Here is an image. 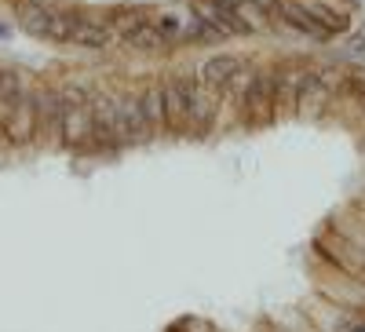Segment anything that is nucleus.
I'll return each mask as SVG.
<instances>
[{
	"instance_id": "nucleus-1",
	"label": "nucleus",
	"mask_w": 365,
	"mask_h": 332,
	"mask_svg": "<svg viewBox=\"0 0 365 332\" xmlns=\"http://www.w3.org/2000/svg\"><path fill=\"white\" fill-rule=\"evenodd\" d=\"M91 81L84 77H63L58 92H63V150L70 154H88L91 139Z\"/></svg>"
},
{
	"instance_id": "nucleus-2",
	"label": "nucleus",
	"mask_w": 365,
	"mask_h": 332,
	"mask_svg": "<svg viewBox=\"0 0 365 332\" xmlns=\"http://www.w3.org/2000/svg\"><path fill=\"white\" fill-rule=\"evenodd\" d=\"M161 88H165L168 139H190V99L197 88V63H175L161 70Z\"/></svg>"
},
{
	"instance_id": "nucleus-3",
	"label": "nucleus",
	"mask_w": 365,
	"mask_h": 332,
	"mask_svg": "<svg viewBox=\"0 0 365 332\" xmlns=\"http://www.w3.org/2000/svg\"><path fill=\"white\" fill-rule=\"evenodd\" d=\"M347 66L340 63H325V58H318L311 77L303 81V92H299V106H296V120H325L329 117V106L332 99H336L340 92V84L347 81Z\"/></svg>"
},
{
	"instance_id": "nucleus-4",
	"label": "nucleus",
	"mask_w": 365,
	"mask_h": 332,
	"mask_svg": "<svg viewBox=\"0 0 365 332\" xmlns=\"http://www.w3.org/2000/svg\"><path fill=\"white\" fill-rule=\"evenodd\" d=\"M110 99H113V120H117L120 146H125V150H139V146H150L158 139L154 128H150V120H146V113H143L135 81L110 84Z\"/></svg>"
},
{
	"instance_id": "nucleus-5",
	"label": "nucleus",
	"mask_w": 365,
	"mask_h": 332,
	"mask_svg": "<svg viewBox=\"0 0 365 332\" xmlns=\"http://www.w3.org/2000/svg\"><path fill=\"white\" fill-rule=\"evenodd\" d=\"M274 99H278V70H274V58L256 55V73L249 84L245 106L237 113V128H245V132L270 128L274 125Z\"/></svg>"
},
{
	"instance_id": "nucleus-6",
	"label": "nucleus",
	"mask_w": 365,
	"mask_h": 332,
	"mask_svg": "<svg viewBox=\"0 0 365 332\" xmlns=\"http://www.w3.org/2000/svg\"><path fill=\"white\" fill-rule=\"evenodd\" d=\"M314 63H318L314 55H282V58H274V70H278V99H274V125H278V120H296V106H299L303 81L311 77Z\"/></svg>"
},
{
	"instance_id": "nucleus-7",
	"label": "nucleus",
	"mask_w": 365,
	"mask_h": 332,
	"mask_svg": "<svg viewBox=\"0 0 365 332\" xmlns=\"http://www.w3.org/2000/svg\"><path fill=\"white\" fill-rule=\"evenodd\" d=\"M307 270H311L314 292H322L325 299H332V304L365 311V281H361V278H351V274H344V270L329 266V263L318 259L314 252H307Z\"/></svg>"
},
{
	"instance_id": "nucleus-8",
	"label": "nucleus",
	"mask_w": 365,
	"mask_h": 332,
	"mask_svg": "<svg viewBox=\"0 0 365 332\" xmlns=\"http://www.w3.org/2000/svg\"><path fill=\"white\" fill-rule=\"evenodd\" d=\"M307 252H314L318 259H325L329 266L344 270V274L365 281V249H358L354 241H347L336 227L322 223V227L314 230V237H311V249H307Z\"/></svg>"
},
{
	"instance_id": "nucleus-9",
	"label": "nucleus",
	"mask_w": 365,
	"mask_h": 332,
	"mask_svg": "<svg viewBox=\"0 0 365 332\" xmlns=\"http://www.w3.org/2000/svg\"><path fill=\"white\" fill-rule=\"evenodd\" d=\"M91 139H88V154L96 157H117L125 154L117 135V120H113V99H110V84L91 88Z\"/></svg>"
},
{
	"instance_id": "nucleus-10",
	"label": "nucleus",
	"mask_w": 365,
	"mask_h": 332,
	"mask_svg": "<svg viewBox=\"0 0 365 332\" xmlns=\"http://www.w3.org/2000/svg\"><path fill=\"white\" fill-rule=\"evenodd\" d=\"M34 113L37 146L63 150V92H58V81H34Z\"/></svg>"
},
{
	"instance_id": "nucleus-11",
	"label": "nucleus",
	"mask_w": 365,
	"mask_h": 332,
	"mask_svg": "<svg viewBox=\"0 0 365 332\" xmlns=\"http://www.w3.org/2000/svg\"><path fill=\"white\" fill-rule=\"evenodd\" d=\"M299 314L307 318L318 332H365V311L332 304V299H325L322 292H311L307 299H303Z\"/></svg>"
},
{
	"instance_id": "nucleus-12",
	"label": "nucleus",
	"mask_w": 365,
	"mask_h": 332,
	"mask_svg": "<svg viewBox=\"0 0 365 332\" xmlns=\"http://www.w3.org/2000/svg\"><path fill=\"white\" fill-rule=\"evenodd\" d=\"M73 48L81 51H110L117 48V33L110 26V8H77V26H73Z\"/></svg>"
},
{
	"instance_id": "nucleus-13",
	"label": "nucleus",
	"mask_w": 365,
	"mask_h": 332,
	"mask_svg": "<svg viewBox=\"0 0 365 332\" xmlns=\"http://www.w3.org/2000/svg\"><path fill=\"white\" fill-rule=\"evenodd\" d=\"M0 139L11 150H29L37 146V113H34V88L22 95L4 117H0Z\"/></svg>"
},
{
	"instance_id": "nucleus-14",
	"label": "nucleus",
	"mask_w": 365,
	"mask_h": 332,
	"mask_svg": "<svg viewBox=\"0 0 365 332\" xmlns=\"http://www.w3.org/2000/svg\"><path fill=\"white\" fill-rule=\"evenodd\" d=\"M278 29H289V33L311 41V44H332V41H336V37L325 33V29L314 22V15L307 11V4H303V0H282ZM278 29H274V33H278Z\"/></svg>"
},
{
	"instance_id": "nucleus-15",
	"label": "nucleus",
	"mask_w": 365,
	"mask_h": 332,
	"mask_svg": "<svg viewBox=\"0 0 365 332\" xmlns=\"http://www.w3.org/2000/svg\"><path fill=\"white\" fill-rule=\"evenodd\" d=\"M120 48L132 51V55H143V58H168L172 51H179V44L158 26V15H154V22H146L143 29H135L132 37L120 41Z\"/></svg>"
},
{
	"instance_id": "nucleus-16",
	"label": "nucleus",
	"mask_w": 365,
	"mask_h": 332,
	"mask_svg": "<svg viewBox=\"0 0 365 332\" xmlns=\"http://www.w3.org/2000/svg\"><path fill=\"white\" fill-rule=\"evenodd\" d=\"M135 88H139V103H143V113L150 120L154 135H168V113H165V88H161V73H146V77H132Z\"/></svg>"
},
{
	"instance_id": "nucleus-17",
	"label": "nucleus",
	"mask_w": 365,
	"mask_h": 332,
	"mask_svg": "<svg viewBox=\"0 0 365 332\" xmlns=\"http://www.w3.org/2000/svg\"><path fill=\"white\" fill-rule=\"evenodd\" d=\"M245 63V55H237V51H212V55H205L201 63H197V77H201V84H208V88H216V92H223V88L230 84V77L237 73V66Z\"/></svg>"
},
{
	"instance_id": "nucleus-18",
	"label": "nucleus",
	"mask_w": 365,
	"mask_h": 332,
	"mask_svg": "<svg viewBox=\"0 0 365 332\" xmlns=\"http://www.w3.org/2000/svg\"><path fill=\"white\" fill-rule=\"evenodd\" d=\"M252 73H256V55H245V63L237 66V73L230 77V84L223 88V117L237 125V113L245 106V95H249V84H252Z\"/></svg>"
},
{
	"instance_id": "nucleus-19",
	"label": "nucleus",
	"mask_w": 365,
	"mask_h": 332,
	"mask_svg": "<svg viewBox=\"0 0 365 332\" xmlns=\"http://www.w3.org/2000/svg\"><path fill=\"white\" fill-rule=\"evenodd\" d=\"M48 11H51V0H15V26L22 29L26 37L44 41V33H48Z\"/></svg>"
},
{
	"instance_id": "nucleus-20",
	"label": "nucleus",
	"mask_w": 365,
	"mask_h": 332,
	"mask_svg": "<svg viewBox=\"0 0 365 332\" xmlns=\"http://www.w3.org/2000/svg\"><path fill=\"white\" fill-rule=\"evenodd\" d=\"M158 8H146V4H117L110 8V26H113V33H117V44L132 37L135 29H143L146 22H154Z\"/></svg>"
},
{
	"instance_id": "nucleus-21",
	"label": "nucleus",
	"mask_w": 365,
	"mask_h": 332,
	"mask_svg": "<svg viewBox=\"0 0 365 332\" xmlns=\"http://www.w3.org/2000/svg\"><path fill=\"white\" fill-rule=\"evenodd\" d=\"M182 8H187L182 11V48H220V44H227L190 4H182Z\"/></svg>"
},
{
	"instance_id": "nucleus-22",
	"label": "nucleus",
	"mask_w": 365,
	"mask_h": 332,
	"mask_svg": "<svg viewBox=\"0 0 365 332\" xmlns=\"http://www.w3.org/2000/svg\"><path fill=\"white\" fill-rule=\"evenodd\" d=\"M34 81L26 77V70L19 66H0V117H4L22 95H29Z\"/></svg>"
},
{
	"instance_id": "nucleus-23",
	"label": "nucleus",
	"mask_w": 365,
	"mask_h": 332,
	"mask_svg": "<svg viewBox=\"0 0 365 332\" xmlns=\"http://www.w3.org/2000/svg\"><path fill=\"white\" fill-rule=\"evenodd\" d=\"M73 26H77V8H73V4H58V0H51L44 41H48V44H70Z\"/></svg>"
},
{
	"instance_id": "nucleus-24",
	"label": "nucleus",
	"mask_w": 365,
	"mask_h": 332,
	"mask_svg": "<svg viewBox=\"0 0 365 332\" xmlns=\"http://www.w3.org/2000/svg\"><path fill=\"white\" fill-rule=\"evenodd\" d=\"M325 223H329V227H336L347 241H354L358 249H365V219H361V216H354L347 204H344V208H336V212H332Z\"/></svg>"
},
{
	"instance_id": "nucleus-25",
	"label": "nucleus",
	"mask_w": 365,
	"mask_h": 332,
	"mask_svg": "<svg viewBox=\"0 0 365 332\" xmlns=\"http://www.w3.org/2000/svg\"><path fill=\"white\" fill-rule=\"evenodd\" d=\"M347 55H351V58L365 55V29H361V33H354V41L347 44Z\"/></svg>"
},
{
	"instance_id": "nucleus-26",
	"label": "nucleus",
	"mask_w": 365,
	"mask_h": 332,
	"mask_svg": "<svg viewBox=\"0 0 365 332\" xmlns=\"http://www.w3.org/2000/svg\"><path fill=\"white\" fill-rule=\"evenodd\" d=\"M259 328H263V332H285L282 321H270V318H259Z\"/></svg>"
},
{
	"instance_id": "nucleus-27",
	"label": "nucleus",
	"mask_w": 365,
	"mask_h": 332,
	"mask_svg": "<svg viewBox=\"0 0 365 332\" xmlns=\"http://www.w3.org/2000/svg\"><path fill=\"white\" fill-rule=\"evenodd\" d=\"M8 33H11V26H8V22H0V41H4Z\"/></svg>"
},
{
	"instance_id": "nucleus-28",
	"label": "nucleus",
	"mask_w": 365,
	"mask_h": 332,
	"mask_svg": "<svg viewBox=\"0 0 365 332\" xmlns=\"http://www.w3.org/2000/svg\"><path fill=\"white\" fill-rule=\"evenodd\" d=\"M358 150H361V154H365V128H361V135H358Z\"/></svg>"
},
{
	"instance_id": "nucleus-29",
	"label": "nucleus",
	"mask_w": 365,
	"mask_h": 332,
	"mask_svg": "<svg viewBox=\"0 0 365 332\" xmlns=\"http://www.w3.org/2000/svg\"><path fill=\"white\" fill-rule=\"evenodd\" d=\"M220 4H230V8H234V4H237V0H220Z\"/></svg>"
}]
</instances>
